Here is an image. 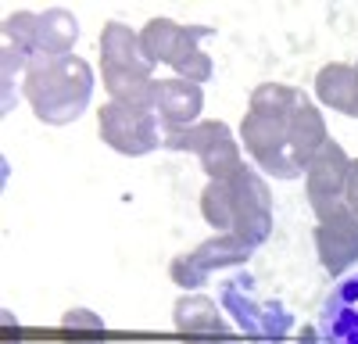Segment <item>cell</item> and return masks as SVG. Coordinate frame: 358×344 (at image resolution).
Masks as SVG:
<instances>
[{
    "mask_svg": "<svg viewBox=\"0 0 358 344\" xmlns=\"http://www.w3.org/2000/svg\"><path fill=\"white\" fill-rule=\"evenodd\" d=\"M94 69L83 62L79 54L65 57H36L25 72L22 94L33 104L36 119L47 126H69L86 111L90 97H94Z\"/></svg>",
    "mask_w": 358,
    "mask_h": 344,
    "instance_id": "cell-1",
    "label": "cell"
},
{
    "mask_svg": "<svg viewBox=\"0 0 358 344\" xmlns=\"http://www.w3.org/2000/svg\"><path fill=\"white\" fill-rule=\"evenodd\" d=\"M101 83L111 101L155 111V65L126 22H104L101 29Z\"/></svg>",
    "mask_w": 358,
    "mask_h": 344,
    "instance_id": "cell-2",
    "label": "cell"
},
{
    "mask_svg": "<svg viewBox=\"0 0 358 344\" xmlns=\"http://www.w3.org/2000/svg\"><path fill=\"white\" fill-rule=\"evenodd\" d=\"M158 115L147 111V108H133L122 101H108L97 115V133L101 140L115 155H126V158H143L158 151L162 133H158Z\"/></svg>",
    "mask_w": 358,
    "mask_h": 344,
    "instance_id": "cell-3",
    "label": "cell"
},
{
    "mask_svg": "<svg viewBox=\"0 0 358 344\" xmlns=\"http://www.w3.org/2000/svg\"><path fill=\"white\" fill-rule=\"evenodd\" d=\"M348 165L351 158L337 140H326L322 151L308 162L305 169V190H308V205L319 222H330L341 215H351L344 205V187H348Z\"/></svg>",
    "mask_w": 358,
    "mask_h": 344,
    "instance_id": "cell-4",
    "label": "cell"
},
{
    "mask_svg": "<svg viewBox=\"0 0 358 344\" xmlns=\"http://www.w3.org/2000/svg\"><path fill=\"white\" fill-rule=\"evenodd\" d=\"M222 305L251 341H283L294 327L290 312L276 301H258L251 294V280H229L222 287Z\"/></svg>",
    "mask_w": 358,
    "mask_h": 344,
    "instance_id": "cell-5",
    "label": "cell"
},
{
    "mask_svg": "<svg viewBox=\"0 0 358 344\" xmlns=\"http://www.w3.org/2000/svg\"><path fill=\"white\" fill-rule=\"evenodd\" d=\"M229 194H233V234L248 248L265 244L273 234V194H268L265 180L244 165L229 180Z\"/></svg>",
    "mask_w": 358,
    "mask_h": 344,
    "instance_id": "cell-6",
    "label": "cell"
},
{
    "mask_svg": "<svg viewBox=\"0 0 358 344\" xmlns=\"http://www.w3.org/2000/svg\"><path fill=\"white\" fill-rule=\"evenodd\" d=\"M241 136H244L248 155L258 162V169L265 176H276V180H297L301 176V169L294 165L290 148H287V119L248 111L244 122H241Z\"/></svg>",
    "mask_w": 358,
    "mask_h": 344,
    "instance_id": "cell-7",
    "label": "cell"
},
{
    "mask_svg": "<svg viewBox=\"0 0 358 344\" xmlns=\"http://www.w3.org/2000/svg\"><path fill=\"white\" fill-rule=\"evenodd\" d=\"M322 344H358V276L341 280L315 320Z\"/></svg>",
    "mask_w": 358,
    "mask_h": 344,
    "instance_id": "cell-8",
    "label": "cell"
},
{
    "mask_svg": "<svg viewBox=\"0 0 358 344\" xmlns=\"http://www.w3.org/2000/svg\"><path fill=\"white\" fill-rule=\"evenodd\" d=\"M201 111H204V90L197 83H187V79H158L155 83V115L162 119L165 133L201 122Z\"/></svg>",
    "mask_w": 358,
    "mask_h": 344,
    "instance_id": "cell-9",
    "label": "cell"
},
{
    "mask_svg": "<svg viewBox=\"0 0 358 344\" xmlns=\"http://www.w3.org/2000/svg\"><path fill=\"white\" fill-rule=\"evenodd\" d=\"M172 323H176V334L183 337V344H204V341L233 337L229 323L222 320V312L215 308V301L204 298V294L179 298L172 305Z\"/></svg>",
    "mask_w": 358,
    "mask_h": 344,
    "instance_id": "cell-10",
    "label": "cell"
},
{
    "mask_svg": "<svg viewBox=\"0 0 358 344\" xmlns=\"http://www.w3.org/2000/svg\"><path fill=\"white\" fill-rule=\"evenodd\" d=\"M315 251L330 276H344L358 262V219L341 215L330 222H315Z\"/></svg>",
    "mask_w": 358,
    "mask_h": 344,
    "instance_id": "cell-11",
    "label": "cell"
},
{
    "mask_svg": "<svg viewBox=\"0 0 358 344\" xmlns=\"http://www.w3.org/2000/svg\"><path fill=\"white\" fill-rule=\"evenodd\" d=\"M326 140H330V133H326L322 111L308 101V94H301V101H297V108L290 111V119H287V148H290L294 165L305 172L308 162L322 151Z\"/></svg>",
    "mask_w": 358,
    "mask_h": 344,
    "instance_id": "cell-12",
    "label": "cell"
},
{
    "mask_svg": "<svg viewBox=\"0 0 358 344\" xmlns=\"http://www.w3.org/2000/svg\"><path fill=\"white\" fill-rule=\"evenodd\" d=\"M315 101L348 119H358V72L355 65L330 62L315 72Z\"/></svg>",
    "mask_w": 358,
    "mask_h": 344,
    "instance_id": "cell-13",
    "label": "cell"
},
{
    "mask_svg": "<svg viewBox=\"0 0 358 344\" xmlns=\"http://www.w3.org/2000/svg\"><path fill=\"white\" fill-rule=\"evenodd\" d=\"M212 36L208 25H183V36H179L176 50H172V69H176V79H187V83H208L212 79V57L201 50V40Z\"/></svg>",
    "mask_w": 358,
    "mask_h": 344,
    "instance_id": "cell-14",
    "label": "cell"
},
{
    "mask_svg": "<svg viewBox=\"0 0 358 344\" xmlns=\"http://www.w3.org/2000/svg\"><path fill=\"white\" fill-rule=\"evenodd\" d=\"M76 40H79V22H76L72 11H65V8H47V11L40 15L36 47H40L43 57H65V54H72Z\"/></svg>",
    "mask_w": 358,
    "mask_h": 344,
    "instance_id": "cell-15",
    "label": "cell"
},
{
    "mask_svg": "<svg viewBox=\"0 0 358 344\" xmlns=\"http://www.w3.org/2000/svg\"><path fill=\"white\" fill-rule=\"evenodd\" d=\"M255 248H248L236 234H215V237H208L194 248V258L212 273V269H229V266H244L248 258H251Z\"/></svg>",
    "mask_w": 358,
    "mask_h": 344,
    "instance_id": "cell-16",
    "label": "cell"
},
{
    "mask_svg": "<svg viewBox=\"0 0 358 344\" xmlns=\"http://www.w3.org/2000/svg\"><path fill=\"white\" fill-rule=\"evenodd\" d=\"M226 136H233L226 122H219V119H201V122H194V126H187V129L165 133V148H172V151H190V155H204L212 143H219V140H226Z\"/></svg>",
    "mask_w": 358,
    "mask_h": 344,
    "instance_id": "cell-17",
    "label": "cell"
},
{
    "mask_svg": "<svg viewBox=\"0 0 358 344\" xmlns=\"http://www.w3.org/2000/svg\"><path fill=\"white\" fill-rule=\"evenodd\" d=\"M179 36H183V25H179V22H172V18H151V22L140 29V47L147 54V62H151V65H169Z\"/></svg>",
    "mask_w": 358,
    "mask_h": 344,
    "instance_id": "cell-18",
    "label": "cell"
},
{
    "mask_svg": "<svg viewBox=\"0 0 358 344\" xmlns=\"http://www.w3.org/2000/svg\"><path fill=\"white\" fill-rule=\"evenodd\" d=\"M301 101V90H294L287 83H258L251 90L248 111L255 115H273V119H290V111Z\"/></svg>",
    "mask_w": 358,
    "mask_h": 344,
    "instance_id": "cell-19",
    "label": "cell"
},
{
    "mask_svg": "<svg viewBox=\"0 0 358 344\" xmlns=\"http://www.w3.org/2000/svg\"><path fill=\"white\" fill-rule=\"evenodd\" d=\"M201 215L215 234H233V194L229 180H208L201 190Z\"/></svg>",
    "mask_w": 358,
    "mask_h": 344,
    "instance_id": "cell-20",
    "label": "cell"
},
{
    "mask_svg": "<svg viewBox=\"0 0 358 344\" xmlns=\"http://www.w3.org/2000/svg\"><path fill=\"white\" fill-rule=\"evenodd\" d=\"M62 341L65 344H104L108 323L94 308H69L62 315Z\"/></svg>",
    "mask_w": 358,
    "mask_h": 344,
    "instance_id": "cell-21",
    "label": "cell"
},
{
    "mask_svg": "<svg viewBox=\"0 0 358 344\" xmlns=\"http://www.w3.org/2000/svg\"><path fill=\"white\" fill-rule=\"evenodd\" d=\"M197 158H201V169L208 172V180H233L236 172L244 169L241 148H236V140H233V136L212 143V148H208L204 155H197Z\"/></svg>",
    "mask_w": 358,
    "mask_h": 344,
    "instance_id": "cell-22",
    "label": "cell"
},
{
    "mask_svg": "<svg viewBox=\"0 0 358 344\" xmlns=\"http://www.w3.org/2000/svg\"><path fill=\"white\" fill-rule=\"evenodd\" d=\"M36 33H40V15L36 11H15V15L4 18V47H15L25 57H40Z\"/></svg>",
    "mask_w": 358,
    "mask_h": 344,
    "instance_id": "cell-23",
    "label": "cell"
},
{
    "mask_svg": "<svg viewBox=\"0 0 358 344\" xmlns=\"http://www.w3.org/2000/svg\"><path fill=\"white\" fill-rule=\"evenodd\" d=\"M169 276H172L176 287H183V291H201L204 280H208V269L194 258V251H187V255H176L169 262Z\"/></svg>",
    "mask_w": 358,
    "mask_h": 344,
    "instance_id": "cell-24",
    "label": "cell"
},
{
    "mask_svg": "<svg viewBox=\"0 0 358 344\" xmlns=\"http://www.w3.org/2000/svg\"><path fill=\"white\" fill-rule=\"evenodd\" d=\"M344 205H348V212L358 219V158H351V165H348V187H344Z\"/></svg>",
    "mask_w": 358,
    "mask_h": 344,
    "instance_id": "cell-25",
    "label": "cell"
},
{
    "mask_svg": "<svg viewBox=\"0 0 358 344\" xmlns=\"http://www.w3.org/2000/svg\"><path fill=\"white\" fill-rule=\"evenodd\" d=\"M297 344H322V341H319V330H315V327H305L301 337H297Z\"/></svg>",
    "mask_w": 358,
    "mask_h": 344,
    "instance_id": "cell-26",
    "label": "cell"
},
{
    "mask_svg": "<svg viewBox=\"0 0 358 344\" xmlns=\"http://www.w3.org/2000/svg\"><path fill=\"white\" fill-rule=\"evenodd\" d=\"M204 344H244L241 337H222V341H204Z\"/></svg>",
    "mask_w": 358,
    "mask_h": 344,
    "instance_id": "cell-27",
    "label": "cell"
},
{
    "mask_svg": "<svg viewBox=\"0 0 358 344\" xmlns=\"http://www.w3.org/2000/svg\"><path fill=\"white\" fill-rule=\"evenodd\" d=\"M355 72H358V62H355Z\"/></svg>",
    "mask_w": 358,
    "mask_h": 344,
    "instance_id": "cell-28",
    "label": "cell"
}]
</instances>
